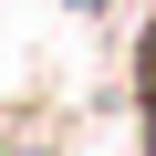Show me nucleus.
<instances>
[{
  "mask_svg": "<svg viewBox=\"0 0 156 156\" xmlns=\"http://www.w3.org/2000/svg\"><path fill=\"white\" fill-rule=\"evenodd\" d=\"M146 125H156V42H146Z\"/></svg>",
  "mask_w": 156,
  "mask_h": 156,
  "instance_id": "1",
  "label": "nucleus"
}]
</instances>
